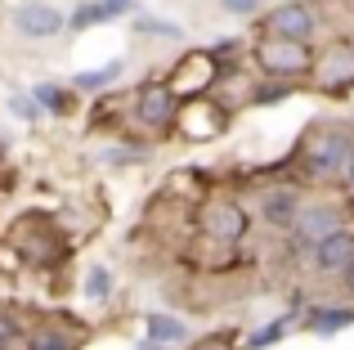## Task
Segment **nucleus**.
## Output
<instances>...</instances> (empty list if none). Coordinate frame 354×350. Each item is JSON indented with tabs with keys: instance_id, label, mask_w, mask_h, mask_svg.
Wrapping results in <instances>:
<instances>
[{
	"instance_id": "obj_1",
	"label": "nucleus",
	"mask_w": 354,
	"mask_h": 350,
	"mask_svg": "<svg viewBox=\"0 0 354 350\" xmlns=\"http://www.w3.org/2000/svg\"><path fill=\"white\" fill-rule=\"evenodd\" d=\"M354 162V126L341 122H314L296 144V167L305 180H332L346 175Z\"/></svg>"
},
{
	"instance_id": "obj_2",
	"label": "nucleus",
	"mask_w": 354,
	"mask_h": 350,
	"mask_svg": "<svg viewBox=\"0 0 354 350\" xmlns=\"http://www.w3.org/2000/svg\"><path fill=\"white\" fill-rule=\"evenodd\" d=\"M193 225L216 247H238V243H247V234H251V216L238 198H207L193 211Z\"/></svg>"
},
{
	"instance_id": "obj_3",
	"label": "nucleus",
	"mask_w": 354,
	"mask_h": 350,
	"mask_svg": "<svg viewBox=\"0 0 354 350\" xmlns=\"http://www.w3.org/2000/svg\"><path fill=\"white\" fill-rule=\"evenodd\" d=\"M9 247L23 256L27 265H59L63 261V238H59V225L54 220H41V216H23L18 229L9 234Z\"/></svg>"
},
{
	"instance_id": "obj_4",
	"label": "nucleus",
	"mask_w": 354,
	"mask_h": 350,
	"mask_svg": "<svg viewBox=\"0 0 354 350\" xmlns=\"http://www.w3.org/2000/svg\"><path fill=\"white\" fill-rule=\"evenodd\" d=\"M256 63H260L265 77L292 81V77H310L314 50L305 41H278V36H265V41H256Z\"/></svg>"
},
{
	"instance_id": "obj_5",
	"label": "nucleus",
	"mask_w": 354,
	"mask_h": 350,
	"mask_svg": "<svg viewBox=\"0 0 354 350\" xmlns=\"http://www.w3.org/2000/svg\"><path fill=\"white\" fill-rule=\"evenodd\" d=\"M310 77L323 95H350L354 90V41H328L314 54Z\"/></svg>"
},
{
	"instance_id": "obj_6",
	"label": "nucleus",
	"mask_w": 354,
	"mask_h": 350,
	"mask_svg": "<svg viewBox=\"0 0 354 350\" xmlns=\"http://www.w3.org/2000/svg\"><path fill=\"white\" fill-rule=\"evenodd\" d=\"M323 27V14L319 5H310V0H287V5L269 9L265 23H260V32L265 36H278V41H314V32Z\"/></svg>"
},
{
	"instance_id": "obj_7",
	"label": "nucleus",
	"mask_w": 354,
	"mask_h": 350,
	"mask_svg": "<svg viewBox=\"0 0 354 350\" xmlns=\"http://www.w3.org/2000/svg\"><path fill=\"white\" fill-rule=\"evenodd\" d=\"M175 117H180V95L171 90V81H144L135 90V122L144 131H175Z\"/></svg>"
},
{
	"instance_id": "obj_8",
	"label": "nucleus",
	"mask_w": 354,
	"mask_h": 350,
	"mask_svg": "<svg viewBox=\"0 0 354 350\" xmlns=\"http://www.w3.org/2000/svg\"><path fill=\"white\" fill-rule=\"evenodd\" d=\"M337 229H346V211L337 207V202H305L301 216H296L292 225V243L305 247V252H314V247L323 243V238H332Z\"/></svg>"
},
{
	"instance_id": "obj_9",
	"label": "nucleus",
	"mask_w": 354,
	"mask_h": 350,
	"mask_svg": "<svg viewBox=\"0 0 354 350\" xmlns=\"http://www.w3.org/2000/svg\"><path fill=\"white\" fill-rule=\"evenodd\" d=\"M220 63L211 59V50H189L180 63L171 68V90L180 99H202V90H211L220 81Z\"/></svg>"
},
{
	"instance_id": "obj_10",
	"label": "nucleus",
	"mask_w": 354,
	"mask_h": 350,
	"mask_svg": "<svg viewBox=\"0 0 354 350\" xmlns=\"http://www.w3.org/2000/svg\"><path fill=\"white\" fill-rule=\"evenodd\" d=\"M229 126V108L225 104H211V99H189V104L180 108V117H175V131L184 135V140H216V135H225Z\"/></svg>"
},
{
	"instance_id": "obj_11",
	"label": "nucleus",
	"mask_w": 354,
	"mask_h": 350,
	"mask_svg": "<svg viewBox=\"0 0 354 350\" xmlns=\"http://www.w3.org/2000/svg\"><path fill=\"white\" fill-rule=\"evenodd\" d=\"M301 207H305V198L292 189V184H283V189L274 184V189H265V198H260V225L274 229V234H292Z\"/></svg>"
},
{
	"instance_id": "obj_12",
	"label": "nucleus",
	"mask_w": 354,
	"mask_h": 350,
	"mask_svg": "<svg viewBox=\"0 0 354 350\" xmlns=\"http://www.w3.org/2000/svg\"><path fill=\"white\" fill-rule=\"evenodd\" d=\"M310 265H314V274H323V279H341V274L354 265V229H337L332 238H323V243L310 252Z\"/></svg>"
},
{
	"instance_id": "obj_13",
	"label": "nucleus",
	"mask_w": 354,
	"mask_h": 350,
	"mask_svg": "<svg viewBox=\"0 0 354 350\" xmlns=\"http://www.w3.org/2000/svg\"><path fill=\"white\" fill-rule=\"evenodd\" d=\"M81 342H86V328L68 324V319H50L27 333V350H81Z\"/></svg>"
},
{
	"instance_id": "obj_14",
	"label": "nucleus",
	"mask_w": 354,
	"mask_h": 350,
	"mask_svg": "<svg viewBox=\"0 0 354 350\" xmlns=\"http://www.w3.org/2000/svg\"><path fill=\"white\" fill-rule=\"evenodd\" d=\"M14 23H18V32H23V36H54V32H63V27H68V14H63V9H54V5L32 0V5H23L14 14Z\"/></svg>"
},
{
	"instance_id": "obj_15",
	"label": "nucleus",
	"mask_w": 354,
	"mask_h": 350,
	"mask_svg": "<svg viewBox=\"0 0 354 350\" xmlns=\"http://www.w3.org/2000/svg\"><path fill=\"white\" fill-rule=\"evenodd\" d=\"M301 328L314 337H337L346 328H354V306H310L301 315Z\"/></svg>"
},
{
	"instance_id": "obj_16",
	"label": "nucleus",
	"mask_w": 354,
	"mask_h": 350,
	"mask_svg": "<svg viewBox=\"0 0 354 350\" xmlns=\"http://www.w3.org/2000/svg\"><path fill=\"white\" fill-rule=\"evenodd\" d=\"M144 337L171 350V346H180L184 337H189V324H184L180 315H162V310H153V315L144 319Z\"/></svg>"
},
{
	"instance_id": "obj_17",
	"label": "nucleus",
	"mask_w": 354,
	"mask_h": 350,
	"mask_svg": "<svg viewBox=\"0 0 354 350\" xmlns=\"http://www.w3.org/2000/svg\"><path fill=\"white\" fill-rule=\"evenodd\" d=\"M292 324H296V315H278V319H269V324H260L251 337H242V350H269V346H278L287 333H292Z\"/></svg>"
},
{
	"instance_id": "obj_18",
	"label": "nucleus",
	"mask_w": 354,
	"mask_h": 350,
	"mask_svg": "<svg viewBox=\"0 0 354 350\" xmlns=\"http://www.w3.org/2000/svg\"><path fill=\"white\" fill-rule=\"evenodd\" d=\"M121 72H126V63L113 59V63H104V68H95V72H77V77H72V86H77L81 95H99V90H108V86H113Z\"/></svg>"
},
{
	"instance_id": "obj_19",
	"label": "nucleus",
	"mask_w": 354,
	"mask_h": 350,
	"mask_svg": "<svg viewBox=\"0 0 354 350\" xmlns=\"http://www.w3.org/2000/svg\"><path fill=\"white\" fill-rule=\"evenodd\" d=\"M184 350H242V337H238V328H216V333L189 342Z\"/></svg>"
},
{
	"instance_id": "obj_20",
	"label": "nucleus",
	"mask_w": 354,
	"mask_h": 350,
	"mask_svg": "<svg viewBox=\"0 0 354 350\" xmlns=\"http://www.w3.org/2000/svg\"><path fill=\"white\" fill-rule=\"evenodd\" d=\"M292 81H256V86H251V104H283V99H292Z\"/></svg>"
},
{
	"instance_id": "obj_21",
	"label": "nucleus",
	"mask_w": 354,
	"mask_h": 350,
	"mask_svg": "<svg viewBox=\"0 0 354 350\" xmlns=\"http://www.w3.org/2000/svg\"><path fill=\"white\" fill-rule=\"evenodd\" d=\"M86 297L90 301H108V297H113V274H108V265H90V274H86Z\"/></svg>"
},
{
	"instance_id": "obj_22",
	"label": "nucleus",
	"mask_w": 354,
	"mask_h": 350,
	"mask_svg": "<svg viewBox=\"0 0 354 350\" xmlns=\"http://www.w3.org/2000/svg\"><path fill=\"white\" fill-rule=\"evenodd\" d=\"M108 9H104V0H95V5H81L77 14L68 18V27H77V32H86V27H95V23H108Z\"/></svg>"
},
{
	"instance_id": "obj_23",
	"label": "nucleus",
	"mask_w": 354,
	"mask_h": 350,
	"mask_svg": "<svg viewBox=\"0 0 354 350\" xmlns=\"http://www.w3.org/2000/svg\"><path fill=\"white\" fill-rule=\"evenodd\" d=\"M36 104H41V108H50V113H68V95H63V90L59 86H36Z\"/></svg>"
},
{
	"instance_id": "obj_24",
	"label": "nucleus",
	"mask_w": 354,
	"mask_h": 350,
	"mask_svg": "<svg viewBox=\"0 0 354 350\" xmlns=\"http://www.w3.org/2000/svg\"><path fill=\"white\" fill-rule=\"evenodd\" d=\"M18 333H23V324H18L14 310H0V350H9L18 342Z\"/></svg>"
},
{
	"instance_id": "obj_25",
	"label": "nucleus",
	"mask_w": 354,
	"mask_h": 350,
	"mask_svg": "<svg viewBox=\"0 0 354 350\" xmlns=\"http://www.w3.org/2000/svg\"><path fill=\"white\" fill-rule=\"evenodd\" d=\"M139 32H153V36H171V41H184V32L175 23H157V18H135Z\"/></svg>"
},
{
	"instance_id": "obj_26",
	"label": "nucleus",
	"mask_w": 354,
	"mask_h": 350,
	"mask_svg": "<svg viewBox=\"0 0 354 350\" xmlns=\"http://www.w3.org/2000/svg\"><path fill=\"white\" fill-rule=\"evenodd\" d=\"M220 5H225V14L247 18V14H256V9H260V0H220Z\"/></svg>"
},
{
	"instance_id": "obj_27",
	"label": "nucleus",
	"mask_w": 354,
	"mask_h": 350,
	"mask_svg": "<svg viewBox=\"0 0 354 350\" xmlns=\"http://www.w3.org/2000/svg\"><path fill=\"white\" fill-rule=\"evenodd\" d=\"M130 5H135V0H104V9H108V14H113V18H117V14H126Z\"/></svg>"
},
{
	"instance_id": "obj_28",
	"label": "nucleus",
	"mask_w": 354,
	"mask_h": 350,
	"mask_svg": "<svg viewBox=\"0 0 354 350\" xmlns=\"http://www.w3.org/2000/svg\"><path fill=\"white\" fill-rule=\"evenodd\" d=\"M341 283H346V292H350V297H354V265H350L346 274H341Z\"/></svg>"
},
{
	"instance_id": "obj_29",
	"label": "nucleus",
	"mask_w": 354,
	"mask_h": 350,
	"mask_svg": "<svg viewBox=\"0 0 354 350\" xmlns=\"http://www.w3.org/2000/svg\"><path fill=\"white\" fill-rule=\"evenodd\" d=\"M135 350H166V346H157V342H148V337H144V342H139Z\"/></svg>"
},
{
	"instance_id": "obj_30",
	"label": "nucleus",
	"mask_w": 354,
	"mask_h": 350,
	"mask_svg": "<svg viewBox=\"0 0 354 350\" xmlns=\"http://www.w3.org/2000/svg\"><path fill=\"white\" fill-rule=\"evenodd\" d=\"M346 193H354V162H350V171H346Z\"/></svg>"
},
{
	"instance_id": "obj_31",
	"label": "nucleus",
	"mask_w": 354,
	"mask_h": 350,
	"mask_svg": "<svg viewBox=\"0 0 354 350\" xmlns=\"http://www.w3.org/2000/svg\"><path fill=\"white\" fill-rule=\"evenodd\" d=\"M346 216L354 220V193H346Z\"/></svg>"
},
{
	"instance_id": "obj_32",
	"label": "nucleus",
	"mask_w": 354,
	"mask_h": 350,
	"mask_svg": "<svg viewBox=\"0 0 354 350\" xmlns=\"http://www.w3.org/2000/svg\"><path fill=\"white\" fill-rule=\"evenodd\" d=\"M278 5H287V0H278Z\"/></svg>"
}]
</instances>
